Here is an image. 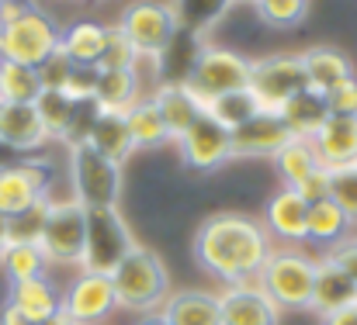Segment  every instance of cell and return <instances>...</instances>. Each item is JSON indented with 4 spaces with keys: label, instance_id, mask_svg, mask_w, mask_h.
<instances>
[{
    "label": "cell",
    "instance_id": "obj_29",
    "mask_svg": "<svg viewBox=\"0 0 357 325\" xmlns=\"http://www.w3.org/2000/svg\"><path fill=\"white\" fill-rule=\"evenodd\" d=\"M94 101L105 111H128L139 101V73L135 70H98Z\"/></svg>",
    "mask_w": 357,
    "mask_h": 325
},
{
    "label": "cell",
    "instance_id": "obj_49",
    "mask_svg": "<svg viewBox=\"0 0 357 325\" xmlns=\"http://www.w3.org/2000/svg\"><path fill=\"white\" fill-rule=\"evenodd\" d=\"M135 325H170V322H163L160 315H142V322H135Z\"/></svg>",
    "mask_w": 357,
    "mask_h": 325
},
{
    "label": "cell",
    "instance_id": "obj_17",
    "mask_svg": "<svg viewBox=\"0 0 357 325\" xmlns=\"http://www.w3.org/2000/svg\"><path fill=\"white\" fill-rule=\"evenodd\" d=\"M153 104L160 108V118H163L170 138H181V135L208 111V104H205L184 80H167V84H160V90L153 94Z\"/></svg>",
    "mask_w": 357,
    "mask_h": 325
},
{
    "label": "cell",
    "instance_id": "obj_32",
    "mask_svg": "<svg viewBox=\"0 0 357 325\" xmlns=\"http://www.w3.org/2000/svg\"><path fill=\"white\" fill-rule=\"evenodd\" d=\"M0 267H3L10 284H21V280H31V277H45L49 260L42 256V249L35 242H10L0 256Z\"/></svg>",
    "mask_w": 357,
    "mask_h": 325
},
{
    "label": "cell",
    "instance_id": "obj_22",
    "mask_svg": "<svg viewBox=\"0 0 357 325\" xmlns=\"http://www.w3.org/2000/svg\"><path fill=\"white\" fill-rule=\"evenodd\" d=\"M156 315L170 325H222L219 294L188 291V287L184 291H170V298L163 301V308Z\"/></svg>",
    "mask_w": 357,
    "mask_h": 325
},
{
    "label": "cell",
    "instance_id": "obj_5",
    "mask_svg": "<svg viewBox=\"0 0 357 325\" xmlns=\"http://www.w3.org/2000/svg\"><path fill=\"white\" fill-rule=\"evenodd\" d=\"M56 49H59V28L35 3H28L0 31V59H7V63H21V66L38 70Z\"/></svg>",
    "mask_w": 357,
    "mask_h": 325
},
{
    "label": "cell",
    "instance_id": "obj_45",
    "mask_svg": "<svg viewBox=\"0 0 357 325\" xmlns=\"http://www.w3.org/2000/svg\"><path fill=\"white\" fill-rule=\"evenodd\" d=\"M326 256H330V260H337V263L354 277V284H357V235L354 232H351L347 239H340L333 249H326Z\"/></svg>",
    "mask_w": 357,
    "mask_h": 325
},
{
    "label": "cell",
    "instance_id": "obj_3",
    "mask_svg": "<svg viewBox=\"0 0 357 325\" xmlns=\"http://www.w3.org/2000/svg\"><path fill=\"white\" fill-rule=\"evenodd\" d=\"M112 284H115L119 308H128L135 315H156L163 308V301L170 298L167 263L146 246H135L115 267Z\"/></svg>",
    "mask_w": 357,
    "mask_h": 325
},
{
    "label": "cell",
    "instance_id": "obj_14",
    "mask_svg": "<svg viewBox=\"0 0 357 325\" xmlns=\"http://www.w3.org/2000/svg\"><path fill=\"white\" fill-rule=\"evenodd\" d=\"M291 138L278 111H260L233 128V159H271Z\"/></svg>",
    "mask_w": 357,
    "mask_h": 325
},
{
    "label": "cell",
    "instance_id": "obj_27",
    "mask_svg": "<svg viewBox=\"0 0 357 325\" xmlns=\"http://www.w3.org/2000/svg\"><path fill=\"white\" fill-rule=\"evenodd\" d=\"M354 228H351V221L347 215L330 201V198H323V201H316V205H309V221H305V242H312V246H323V249H333L340 239H347Z\"/></svg>",
    "mask_w": 357,
    "mask_h": 325
},
{
    "label": "cell",
    "instance_id": "obj_31",
    "mask_svg": "<svg viewBox=\"0 0 357 325\" xmlns=\"http://www.w3.org/2000/svg\"><path fill=\"white\" fill-rule=\"evenodd\" d=\"M38 94H42V80H38L35 66H21V63L0 59V101L35 104Z\"/></svg>",
    "mask_w": 357,
    "mask_h": 325
},
{
    "label": "cell",
    "instance_id": "obj_42",
    "mask_svg": "<svg viewBox=\"0 0 357 325\" xmlns=\"http://www.w3.org/2000/svg\"><path fill=\"white\" fill-rule=\"evenodd\" d=\"M94 87H98V66H77L63 90L73 101H87V97H94Z\"/></svg>",
    "mask_w": 357,
    "mask_h": 325
},
{
    "label": "cell",
    "instance_id": "obj_21",
    "mask_svg": "<svg viewBox=\"0 0 357 325\" xmlns=\"http://www.w3.org/2000/svg\"><path fill=\"white\" fill-rule=\"evenodd\" d=\"M305 221H309V205L298 198V191L281 187L264 212V228L271 232V239H284V242H305Z\"/></svg>",
    "mask_w": 357,
    "mask_h": 325
},
{
    "label": "cell",
    "instance_id": "obj_41",
    "mask_svg": "<svg viewBox=\"0 0 357 325\" xmlns=\"http://www.w3.org/2000/svg\"><path fill=\"white\" fill-rule=\"evenodd\" d=\"M73 70H77V63H73L63 49H56V52L38 66V80H42V87H45V90H63Z\"/></svg>",
    "mask_w": 357,
    "mask_h": 325
},
{
    "label": "cell",
    "instance_id": "obj_20",
    "mask_svg": "<svg viewBox=\"0 0 357 325\" xmlns=\"http://www.w3.org/2000/svg\"><path fill=\"white\" fill-rule=\"evenodd\" d=\"M302 70H305V84L309 90L316 94H333L337 87H344L347 80H354V70H351V59L333 49V45H312L302 52Z\"/></svg>",
    "mask_w": 357,
    "mask_h": 325
},
{
    "label": "cell",
    "instance_id": "obj_15",
    "mask_svg": "<svg viewBox=\"0 0 357 325\" xmlns=\"http://www.w3.org/2000/svg\"><path fill=\"white\" fill-rule=\"evenodd\" d=\"M219 312L222 325H281L278 305L257 284H236L219 291Z\"/></svg>",
    "mask_w": 357,
    "mask_h": 325
},
{
    "label": "cell",
    "instance_id": "obj_33",
    "mask_svg": "<svg viewBox=\"0 0 357 325\" xmlns=\"http://www.w3.org/2000/svg\"><path fill=\"white\" fill-rule=\"evenodd\" d=\"M170 7H174V14H177V28H181V31L202 35V31H208V28L233 7V0H174Z\"/></svg>",
    "mask_w": 357,
    "mask_h": 325
},
{
    "label": "cell",
    "instance_id": "obj_39",
    "mask_svg": "<svg viewBox=\"0 0 357 325\" xmlns=\"http://www.w3.org/2000/svg\"><path fill=\"white\" fill-rule=\"evenodd\" d=\"M330 201L347 215L351 228H357V170H333L330 173Z\"/></svg>",
    "mask_w": 357,
    "mask_h": 325
},
{
    "label": "cell",
    "instance_id": "obj_2",
    "mask_svg": "<svg viewBox=\"0 0 357 325\" xmlns=\"http://www.w3.org/2000/svg\"><path fill=\"white\" fill-rule=\"evenodd\" d=\"M316 256H309L298 246L271 249V256L260 267V277L253 280L278 312H309L312 305V280H316Z\"/></svg>",
    "mask_w": 357,
    "mask_h": 325
},
{
    "label": "cell",
    "instance_id": "obj_48",
    "mask_svg": "<svg viewBox=\"0 0 357 325\" xmlns=\"http://www.w3.org/2000/svg\"><path fill=\"white\" fill-rule=\"evenodd\" d=\"M17 159H24V156H21V152H14L10 145H3V142H0V170H3V166H10V163H17Z\"/></svg>",
    "mask_w": 357,
    "mask_h": 325
},
{
    "label": "cell",
    "instance_id": "obj_47",
    "mask_svg": "<svg viewBox=\"0 0 357 325\" xmlns=\"http://www.w3.org/2000/svg\"><path fill=\"white\" fill-rule=\"evenodd\" d=\"M323 325H357V301L347 305V308H340V312H333V315H326Z\"/></svg>",
    "mask_w": 357,
    "mask_h": 325
},
{
    "label": "cell",
    "instance_id": "obj_36",
    "mask_svg": "<svg viewBox=\"0 0 357 325\" xmlns=\"http://www.w3.org/2000/svg\"><path fill=\"white\" fill-rule=\"evenodd\" d=\"M49 198H42V201H35V205H28L24 212H17V215L7 218V246L10 242H35L38 246V239H42V228H45V218H49Z\"/></svg>",
    "mask_w": 357,
    "mask_h": 325
},
{
    "label": "cell",
    "instance_id": "obj_51",
    "mask_svg": "<svg viewBox=\"0 0 357 325\" xmlns=\"http://www.w3.org/2000/svg\"><path fill=\"white\" fill-rule=\"evenodd\" d=\"M233 3H257V0H233Z\"/></svg>",
    "mask_w": 357,
    "mask_h": 325
},
{
    "label": "cell",
    "instance_id": "obj_7",
    "mask_svg": "<svg viewBox=\"0 0 357 325\" xmlns=\"http://www.w3.org/2000/svg\"><path fill=\"white\" fill-rule=\"evenodd\" d=\"M115 28L132 42L139 59H160L163 52H170L174 38L181 35L174 7L160 3V0H135V3H128L121 10Z\"/></svg>",
    "mask_w": 357,
    "mask_h": 325
},
{
    "label": "cell",
    "instance_id": "obj_8",
    "mask_svg": "<svg viewBox=\"0 0 357 325\" xmlns=\"http://www.w3.org/2000/svg\"><path fill=\"white\" fill-rule=\"evenodd\" d=\"M139 242L132 239L128 221L119 208H87V242H84V260L80 270L91 274H115L121 260L135 249Z\"/></svg>",
    "mask_w": 357,
    "mask_h": 325
},
{
    "label": "cell",
    "instance_id": "obj_9",
    "mask_svg": "<svg viewBox=\"0 0 357 325\" xmlns=\"http://www.w3.org/2000/svg\"><path fill=\"white\" fill-rule=\"evenodd\" d=\"M84 242H87V208L73 198L49 205V218L38 239V249L49 260V267H80Z\"/></svg>",
    "mask_w": 357,
    "mask_h": 325
},
{
    "label": "cell",
    "instance_id": "obj_24",
    "mask_svg": "<svg viewBox=\"0 0 357 325\" xmlns=\"http://www.w3.org/2000/svg\"><path fill=\"white\" fill-rule=\"evenodd\" d=\"M281 121L288 125V132L295 135V138H312L323 125H326V118H330V104H326V97L323 94H316V90H298L295 97H288L281 108Z\"/></svg>",
    "mask_w": 357,
    "mask_h": 325
},
{
    "label": "cell",
    "instance_id": "obj_54",
    "mask_svg": "<svg viewBox=\"0 0 357 325\" xmlns=\"http://www.w3.org/2000/svg\"><path fill=\"white\" fill-rule=\"evenodd\" d=\"M354 170H357V163H354Z\"/></svg>",
    "mask_w": 357,
    "mask_h": 325
},
{
    "label": "cell",
    "instance_id": "obj_18",
    "mask_svg": "<svg viewBox=\"0 0 357 325\" xmlns=\"http://www.w3.org/2000/svg\"><path fill=\"white\" fill-rule=\"evenodd\" d=\"M0 142L10 145L14 152H38L49 135L38 121L35 104H14V101H0Z\"/></svg>",
    "mask_w": 357,
    "mask_h": 325
},
{
    "label": "cell",
    "instance_id": "obj_46",
    "mask_svg": "<svg viewBox=\"0 0 357 325\" xmlns=\"http://www.w3.org/2000/svg\"><path fill=\"white\" fill-rule=\"evenodd\" d=\"M0 325H38V322H31L24 312H17L10 301H3V308H0Z\"/></svg>",
    "mask_w": 357,
    "mask_h": 325
},
{
    "label": "cell",
    "instance_id": "obj_6",
    "mask_svg": "<svg viewBox=\"0 0 357 325\" xmlns=\"http://www.w3.org/2000/svg\"><path fill=\"white\" fill-rule=\"evenodd\" d=\"M250 66L253 59L239 56L233 49H222V45H202L195 63L188 66V87L208 104L222 94H233V90H250Z\"/></svg>",
    "mask_w": 357,
    "mask_h": 325
},
{
    "label": "cell",
    "instance_id": "obj_28",
    "mask_svg": "<svg viewBox=\"0 0 357 325\" xmlns=\"http://www.w3.org/2000/svg\"><path fill=\"white\" fill-rule=\"evenodd\" d=\"M91 145L98 152H105L108 159L125 163L132 152H135V142H132V132H128V121H125V111H105L91 132Z\"/></svg>",
    "mask_w": 357,
    "mask_h": 325
},
{
    "label": "cell",
    "instance_id": "obj_40",
    "mask_svg": "<svg viewBox=\"0 0 357 325\" xmlns=\"http://www.w3.org/2000/svg\"><path fill=\"white\" fill-rule=\"evenodd\" d=\"M135 66H139V52L132 49V42L119 28H108V45L98 59V70H135Z\"/></svg>",
    "mask_w": 357,
    "mask_h": 325
},
{
    "label": "cell",
    "instance_id": "obj_13",
    "mask_svg": "<svg viewBox=\"0 0 357 325\" xmlns=\"http://www.w3.org/2000/svg\"><path fill=\"white\" fill-rule=\"evenodd\" d=\"M49 177L52 166L42 159H17L0 170V215L10 218L24 212L28 205L49 198Z\"/></svg>",
    "mask_w": 357,
    "mask_h": 325
},
{
    "label": "cell",
    "instance_id": "obj_12",
    "mask_svg": "<svg viewBox=\"0 0 357 325\" xmlns=\"http://www.w3.org/2000/svg\"><path fill=\"white\" fill-rule=\"evenodd\" d=\"M115 308H119V298H115V284L108 274L80 270V277L63 294V315L73 325H94L108 319Z\"/></svg>",
    "mask_w": 357,
    "mask_h": 325
},
{
    "label": "cell",
    "instance_id": "obj_19",
    "mask_svg": "<svg viewBox=\"0 0 357 325\" xmlns=\"http://www.w3.org/2000/svg\"><path fill=\"white\" fill-rule=\"evenodd\" d=\"M316 156L323 170H347L357 163V125L351 118H326V125L312 135Z\"/></svg>",
    "mask_w": 357,
    "mask_h": 325
},
{
    "label": "cell",
    "instance_id": "obj_10",
    "mask_svg": "<svg viewBox=\"0 0 357 325\" xmlns=\"http://www.w3.org/2000/svg\"><path fill=\"white\" fill-rule=\"evenodd\" d=\"M305 87L309 84H305L302 56L274 52V56L253 59V66H250V94L260 101L264 111H278L288 97H295Z\"/></svg>",
    "mask_w": 357,
    "mask_h": 325
},
{
    "label": "cell",
    "instance_id": "obj_52",
    "mask_svg": "<svg viewBox=\"0 0 357 325\" xmlns=\"http://www.w3.org/2000/svg\"><path fill=\"white\" fill-rule=\"evenodd\" d=\"M0 31H3V17H0Z\"/></svg>",
    "mask_w": 357,
    "mask_h": 325
},
{
    "label": "cell",
    "instance_id": "obj_4",
    "mask_svg": "<svg viewBox=\"0 0 357 325\" xmlns=\"http://www.w3.org/2000/svg\"><path fill=\"white\" fill-rule=\"evenodd\" d=\"M70 184L73 201L84 208H119L121 201V163L98 152L91 142L70 149Z\"/></svg>",
    "mask_w": 357,
    "mask_h": 325
},
{
    "label": "cell",
    "instance_id": "obj_30",
    "mask_svg": "<svg viewBox=\"0 0 357 325\" xmlns=\"http://www.w3.org/2000/svg\"><path fill=\"white\" fill-rule=\"evenodd\" d=\"M125 121H128L135 149H156V145L170 142V132H167V125L160 118V108L153 104V97H139L132 108L125 111Z\"/></svg>",
    "mask_w": 357,
    "mask_h": 325
},
{
    "label": "cell",
    "instance_id": "obj_1",
    "mask_svg": "<svg viewBox=\"0 0 357 325\" xmlns=\"http://www.w3.org/2000/svg\"><path fill=\"white\" fill-rule=\"evenodd\" d=\"M271 249L274 246H271V232L264 228V221L236 215V212L205 218L191 242L198 267L208 277L222 280L226 287L253 284L260 277V267L271 256Z\"/></svg>",
    "mask_w": 357,
    "mask_h": 325
},
{
    "label": "cell",
    "instance_id": "obj_23",
    "mask_svg": "<svg viewBox=\"0 0 357 325\" xmlns=\"http://www.w3.org/2000/svg\"><path fill=\"white\" fill-rule=\"evenodd\" d=\"M7 301L17 312H24L31 322H49L52 315L63 312V294H59V287L49 277H31V280L10 284Z\"/></svg>",
    "mask_w": 357,
    "mask_h": 325
},
{
    "label": "cell",
    "instance_id": "obj_34",
    "mask_svg": "<svg viewBox=\"0 0 357 325\" xmlns=\"http://www.w3.org/2000/svg\"><path fill=\"white\" fill-rule=\"evenodd\" d=\"M260 101L250 94V90H233V94H222V97H215V101H208V114L215 118V121H222L229 132L239 128L243 121H250L253 114H260Z\"/></svg>",
    "mask_w": 357,
    "mask_h": 325
},
{
    "label": "cell",
    "instance_id": "obj_38",
    "mask_svg": "<svg viewBox=\"0 0 357 325\" xmlns=\"http://www.w3.org/2000/svg\"><path fill=\"white\" fill-rule=\"evenodd\" d=\"M260 21L271 28H295L309 14V0H257L253 3Z\"/></svg>",
    "mask_w": 357,
    "mask_h": 325
},
{
    "label": "cell",
    "instance_id": "obj_26",
    "mask_svg": "<svg viewBox=\"0 0 357 325\" xmlns=\"http://www.w3.org/2000/svg\"><path fill=\"white\" fill-rule=\"evenodd\" d=\"M271 163H274V170H278L284 187H298L309 173L319 170V156H316L312 138H295V135L271 156Z\"/></svg>",
    "mask_w": 357,
    "mask_h": 325
},
{
    "label": "cell",
    "instance_id": "obj_43",
    "mask_svg": "<svg viewBox=\"0 0 357 325\" xmlns=\"http://www.w3.org/2000/svg\"><path fill=\"white\" fill-rule=\"evenodd\" d=\"M326 104L333 118H354L357 114V80H347L344 87H337L333 94H326Z\"/></svg>",
    "mask_w": 357,
    "mask_h": 325
},
{
    "label": "cell",
    "instance_id": "obj_25",
    "mask_svg": "<svg viewBox=\"0 0 357 325\" xmlns=\"http://www.w3.org/2000/svg\"><path fill=\"white\" fill-rule=\"evenodd\" d=\"M105 45H108V28L98 21H77V24L59 31V49L77 66H98Z\"/></svg>",
    "mask_w": 357,
    "mask_h": 325
},
{
    "label": "cell",
    "instance_id": "obj_55",
    "mask_svg": "<svg viewBox=\"0 0 357 325\" xmlns=\"http://www.w3.org/2000/svg\"><path fill=\"white\" fill-rule=\"evenodd\" d=\"M0 3H3V0H0Z\"/></svg>",
    "mask_w": 357,
    "mask_h": 325
},
{
    "label": "cell",
    "instance_id": "obj_11",
    "mask_svg": "<svg viewBox=\"0 0 357 325\" xmlns=\"http://www.w3.org/2000/svg\"><path fill=\"white\" fill-rule=\"evenodd\" d=\"M177 145H181L184 166L202 170V173L219 170L222 163L233 159V132H229L222 121H215L208 111L177 138Z\"/></svg>",
    "mask_w": 357,
    "mask_h": 325
},
{
    "label": "cell",
    "instance_id": "obj_53",
    "mask_svg": "<svg viewBox=\"0 0 357 325\" xmlns=\"http://www.w3.org/2000/svg\"><path fill=\"white\" fill-rule=\"evenodd\" d=\"M351 121H354V125H357V114H354V118H351Z\"/></svg>",
    "mask_w": 357,
    "mask_h": 325
},
{
    "label": "cell",
    "instance_id": "obj_44",
    "mask_svg": "<svg viewBox=\"0 0 357 325\" xmlns=\"http://www.w3.org/2000/svg\"><path fill=\"white\" fill-rule=\"evenodd\" d=\"M291 191H298V198L305 201V205H316V201H323V198H330V170H316V173H309L298 187H291Z\"/></svg>",
    "mask_w": 357,
    "mask_h": 325
},
{
    "label": "cell",
    "instance_id": "obj_35",
    "mask_svg": "<svg viewBox=\"0 0 357 325\" xmlns=\"http://www.w3.org/2000/svg\"><path fill=\"white\" fill-rule=\"evenodd\" d=\"M35 111H38V121H42L45 135H49V138H59L63 128H66V121H70L73 97H70L66 90H45V87H42V94L35 97Z\"/></svg>",
    "mask_w": 357,
    "mask_h": 325
},
{
    "label": "cell",
    "instance_id": "obj_50",
    "mask_svg": "<svg viewBox=\"0 0 357 325\" xmlns=\"http://www.w3.org/2000/svg\"><path fill=\"white\" fill-rule=\"evenodd\" d=\"M3 249H7V228H3V221H0V256H3Z\"/></svg>",
    "mask_w": 357,
    "mask_h": 325
},
{
    "label": "cell",
    "instance_id": "obj_37",
    "mask_svg": "<svg viewBox=\"0 0 357 325\" xmlns=\"http://www.w3.org/2000/svg\"><path fill=\"white\" fill-rule=\"evenodd\" d=\"M98 118H101V104H98L94 97H87V101H73L70 121H66V128H63L59 142H66L70 149H73V145H84V142H91V132H94Z\"/></svg>",
    "mask_w": 357,
    "mask_h": 325
},
{
    "label": "cell",
    "instance_id": "obj_16",
    "mask_svg": "<svg viewBox=\"0 0 357 325\" xmlns=\"http://www.w3.org/2000/svg\"><path fill=\"white\" fill-rule=\"evenodd\" d=\"M354 301H357L354 277H351L337 260L323 256V260L316 263V280H312V305H309V312H316L319 319H326V315H333V312H340V308H347V305H354Z\"/></svg>",
    "mask_w": 357,
    "mask_h": 325
}]
</instances>
